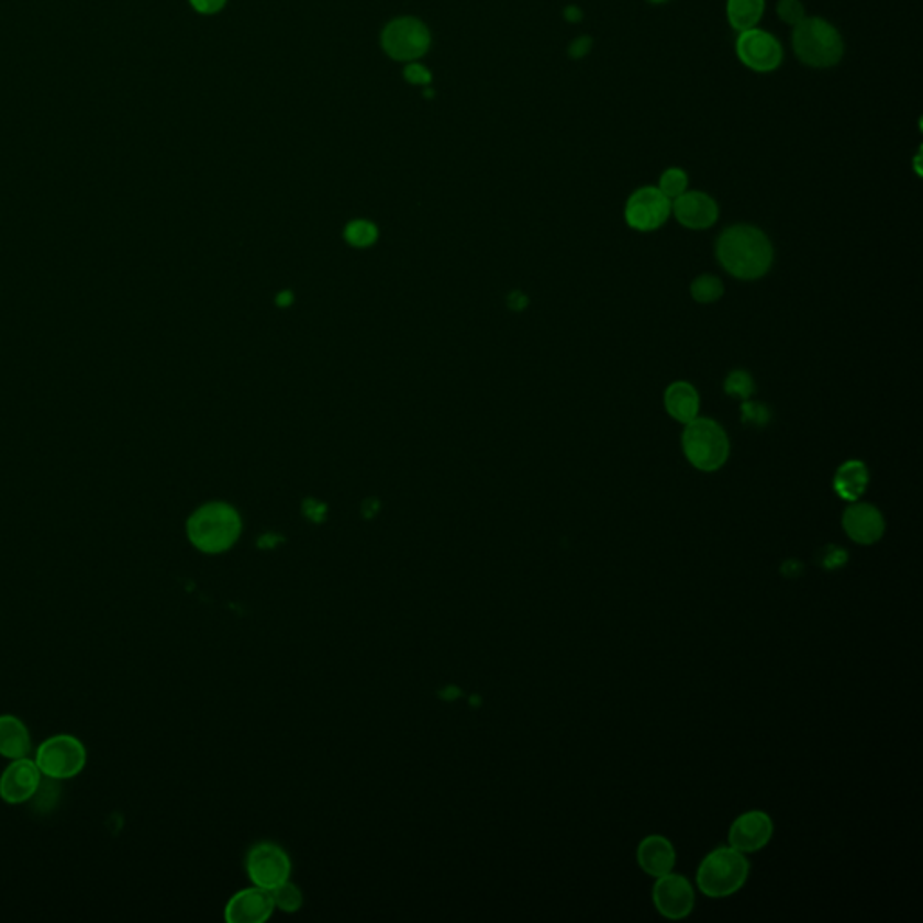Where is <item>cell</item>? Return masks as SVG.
I'll return each mask as SVG.
<instances>
[{
    "label": "cell",
    "mask_w": 923,
    "mask_h": 923,
    "mask_svg": "<svg viewBox=\"0 0 923 923\" xmlns=\"http://www.w3.org/2000/svg\"><path fill=\"white\" fill-rule=\"evenodd\" d=\"M716 256L729 275L739 280H758L772 267L774 247L759 227L738 224L720 235Z\"/></svg>",
    "instance_id": "6da1fadb"
},
{
    "label": "cell",
    "mask_w": 923,
    "mask_h": 923,
    "mask_svg": "<svg viewBox=\"0 0 923 923\" xmlns=\"http://www.w3.org/2000/svg\"><path fill=\"white\" fill-rule=\"evenodd\" d=\"M241 532V516L227 503L202 505L186 523V534L191 545L199 553L210 556L227 553L238 542Z\"/></svg>",
    "instance_id": "7a4b0ae2"
},
{
    "label": "cell",
    "mask_w": 923,
    "mask_h": 923,
    "mask_svg": "<svg viewBox=\"0 0 923 923\" xmlns=\"http://www.w3.org/2000/svg\"><path fill=\"white\" fill-rule=\"evenodd\" d=\"M792 47L799 60L813 69L837 66L846 49L841 31L823 16H807L799 22L792 31Z\"/></svg>",
    "instance_id": "3957f363"
},
{
    "label": "cell",
    "mask_w": 923,
    "mask_h": 923,
    "mask_svg": "<svg viewBox=\"0 0 923 923\" xmlns=\"http://www.w3.org/2000/svg\"><path fill=\"white\" fill-rule=\"evenodd\" d=\"M750 874L745 854L738 849L718 848L703 858L698 868V888L709 899H727L738 893Z\"/></svg>",
    "instance_id": "277c9868"
},
{
    "label": "cell",
    "mask_w": 923,
    "mask_h": 923,
    "mask_svg": "<svg viewBox=\"0 0 923 923\" xmlns=\"http://www.w3.org/2000/svg\"><path fill=\"white\" fill-rule=\"evenodd\" d=\"M686 458L703 472L722 469L731 453L727 433L711 419H692L682 435Z\"/></svg>",
    "instance_id": "5b68a950"
},
{
    "label": "cell",
    "mask_w": 923,
    "mask_h": 923,
    "mask_svg": "<svg viewBox=\"0 0 923 923\" xmlns=\"http://www.w3.org/2000/svg\"><path fill=\"white\" fill-rule=\"evenodd\" d=\"M35 763L44 778L53 781L73 779L86 768L87 748L76 736L56 734L38 747Z\"/></svg>",
    "instance_id": "8992f818"
},
{
    "label": "cell",
    "mask_w": 923,
    "mask_h": 923,
    "mask_svg": "<svg viewBox=\"0 0 923 923\" xmlns=\"http://www.w3.org/2000/svg\"><path fill=\"white\" fill-rule=\"evenodd\" d=\"M246 875L253 886L273 891L280 883L291 880V857L280 844L262 841L247 852Z\"/></svg>",
    "instance_id": "52a82bcc"
},
{
    "label": "cell",
    "mask_w": 923,
    "mask_h": 923,
    "mask_svg": "<svg viewBox=\"0 0 923 923\" xmlns=\"http://www.w3.org/2000/svg\"><path fill=\"white\" fill-rule=\"evenodd\" d=\"M430 31L412 16L396 19L385 27L381 36L382 49L393 60L413 62L430 49Z\"/></svg>",
    "instance_id": "ba28073f"
},
{
    "label": "cell",
    "mask_w": 923,
    "mask_h": 923,
    "mask_svg": "<svg viewBox=\"0 0 923 923\" xmlns=\"http://www.w3.org/2000/svg\"><path fill=\"white\" fill-rule=\"evenodd\" d=\"M736 55L743 66L759 75H767L783 64L785 51L781 42L772 33L761 27H753L738 33Z\"/></svg>",
    "instance_id": "9c48e42d"
},
{
    "label": "cell",
    "mask_w": 923,
    "mask_h": 923,
    "mask_svg": "<svg viewBox=\"0 0 923 923\" xmlns=\"http://www.w3.org/2000/svg\"><path fill=\"white\" fill-rule=\"evenodd\" d=\"M671 215V201L657 186H644L633 191L626 202L624 216L630 227L637 231H655Z\"/></svg>",
    "instance_id": "30bf717a"
},
{
    "label": "cell",
    "mask_w": 923,
    "mask_h": 923,
    "mask_svg": "<svg viewBox=\"0 0 923 923\" xmlns=\"http://www.w3.org/2000/svg\"><path fill=\"white\" fill-rule=\"evenodd\" d=\"M653 903L664 919L682 920L694 909V889L683 875L668 874L653 886Z\"/></svg>",
    "instance_id": "8fae6325"
},
{
    "label": "cell",
    "mask_w": 923,
    "mask_h": 923,
    "mask_svg": "<svg viewBox=\"0 0 923 923\" xmlns=\"http://www.w3.org/2000/svg\"><path fill=\"white\" fill-rule=\"evenodd\" d=\"M42 778L35 759H13L0 776V799L8 804L27 803L35 798Z\"/></svg>",
    "instance_id": "7c38bea8"
},
{
    "label": "cell",
    "mask_w": 923,
    "mask_h": 923,
    "mask_svg": "<svg viewBox=\"0 0 923 923\" xmlns=\"http://www.w3.org/2000/svg\"><path fill=\"white\" fill-rule=\"evenodd\" d=\"M271 891L253 886L236 891L224 908V919L230 923H264L275 914Z\"/></svg>",
    "instance_id": "4fadbf2b"
},
{
    "label": "cell",
    "mask_w": 923,
    "mask_h": 923,
    "mask_svg": "<svg viewBox=\"0 0 923 923\" xmlns=\"http://www.w3.org/2000/svg\"><path fill=\"white\" fill-rule=\"evenodd\" d=\"M774 835V823L770 815L759 810L743 813L729 830L731 848L742 854H756L765 848Z\"/></svg>",
    "instance_id": "5bb4252c"
},
{
    "label": "cell",
    "mask_w": 923,
    "mask_h": 923,
    "mask_svg": "<svg viewBox=\"0 0 923 923\" xmlns=\"http://www.w3.org/2000/svg\"><path fill=\"white\" fill-rule=\"evenodd\" d=\"M671 211L677 221L689 230H708L718 221L716 201L703 191H686L671 201Z\"/></svg>",
    "instance_id": "9a60e30c"
},
{
    "label": "cell",
    "mask_w": 923,
    "mask_h": 923,
    "mask_svg": "<svg viewBox=\"0 0 923 923\" xmlns=\"http://www.w3.org/2000/svg\"><path fill=\"white\" fill-rule=\"evenodd\" d=\"M843 527L858 545H874L886 531L882 512L869 503H854L844 511Z\"/></svg>",
    "instance_id": "2e32d148"
},
{
    "label": "cell",
    "mask_w": 923,
    "mask_h": 923,
    "mask_svg": "<svg viewBox=\"0 0 923 923\" xmlns=\"http://www.w3.org/2000/svg\"><path fill=\"white\" fill-rule=\"evenodd\" d=\"M637 860L644 874L658 878L671 874L677 864V852L668 838L663 835H649L638 844Z\"/></svg>",
    "instance_id": "e0dca14e"
},
{
    "label": "cell",
    "mask_w": 923,
    "mask_h": 923,
    "mask_svg": "<svg viewBox=\"0 0 923 923\" xmlns=\"http://www.w3.org/2000/svg\"><path fill=\"white\" fill-rule=\"evenodd\" d=\"M31 750L30 729L13 714L0 716V756L8 759L27 758Z\"/></svg>",
    "instance_id": "ac0fdd59"
},
{
    "label": "cell",
    "mask_w": 923,
    "mask_h": 923,
    "mask_svg": "<svg viewBox=\"0 0 923 923\" xmlns=\"http://www.w3.org/2000/svg\"><path fill=\"white\" fill-rule=\"evenodd\" d=\"M869 483L868 466L860 460L844 462L833 478V489L846 502H857Z\"/></svg>",
    "instance_id": "d6986e66"
},
{
    "label": "cell",
    "mask_w": 923,
    "mask_h": 923,
    "mask_svg": "<svg viewBox=\"0 0 923 923\" xmlns=\"http://www.w3.org/2000/svg\"><path fill=\"white\" fill-rule=\"evenodd\" d=\"M664 404L669 415L683 424L697 419L700 412V397H698L697 388L686 381L669 385L664 396Z\"/></svg>",
    "instance_id": "ffe728a7"
},
{
    "label": "cell",
    "mask_w": 923,
    "mask_h": 923,
    "mask_svg": "<svg viewBox=\"0 0 923 923\" xmlns=\"http://www.w3.org/2000/svg\"><path fill=\"white\" fill-rule=\"evenodd\" d=\"M765 0H727L725 13L727 21L734 31L753 30L758 27L759 21L765 15Z\"/></svg>",
    "instance_id": "44dd1931"
},
{
    "label": "cell",
    "mask_w": 923,
    "mask_h": 923,
    "mask_svg": "<svg viewBox=\"0 0 923 923\" xmlns=\"http://www.w3.org/2000/svg\"><path fill=\"white\" fill-rule=\"evenodd\" d=\"M271 897L275 909L281 911V913H298L303 905V893L292 880H287V882L280 883L278 888L273 889Z\"/></svg>",
    "instance_id": "7402d4cb"
},
{
    "label": "cell",
    "mask_w": 923,
    "mask_h": 923,
    "mask_svg": "<svg viewBox=\"0 0 923 923\" xmlns=\"http://www.w3.org/2000/svg\"><path fill=\"white\" fill-rule=\"evenodd\" d=\"M689 186V177L682 168H677V166H672V168H668V170L663 171V176H660V181H658V190L663 191L664 196L668 197L669 201H675L677 197L682 196L688 191Z\"/></svg>",
    "instance_id": "603a6c76"
},
{
    "label": "cell",
    "mask_w": 923,
    "mask_h": 923,
    "mask_svg": "<svg viewBox=\"0 0 923 923\" xmlns=\"http://www.w3.org/2000/svg\"><path fill=\"white\" fill-rule=\"evenodd\" d=\"M691 297L700 303H713L723 297V283L720 278L703 275L692 281Z\"/></svg>",
    "instance_id": "cb8c5ba5"
},
{
    "label": "cell",
    "mask_w": 923,
    "mask_h": 923,
    "mask_svg": "<svg viewBox=\"0 0 923 923\" xmlns=\"http://www.w3.org/2000/svg\"><path fill=\"white\" fill-rule=\"evenodd\" d=\"M725 392L729 396L738 397L743 401H748L756 392V385H754V379L747 371L734 370L725 379Z\"/></svg>",
    "instance_id": "d4e9b609"
},
{
    "label": "cell",
    "mask_w": 923,
    "mask_h": 923,
    "mask_svg": "<svg viewBox=\"0 0 923 923\" xmlns=\"http://www.w3.org/2000/svg\"><path fill=\"white\" fill-rule=\"evenodd\" d=\"M776 13L785 24L792 25V27H796L799 22H803L808 16L801 0H779L778 5H776Z\"/></svg>",
    "instance_id": "484cf974"
},
{
    "label": "cell",
    "mask_w": 923,
    "mask_h": 923,
    "mask_svg": "<svg viewBox=\"0 0 923 923\" xmlns=\"http://www.w3.org/2000/svg\"><path fill=\"white\" fill-rule=\"evenodd\" d=\"M376 227L368 224V222H354L346 230V238L356 244V246H367L374 238H376Z\"/></svg>",
    "instance_id": "4316f807"
},
{
    "label": "cell",
    "mask_w": 923,
    "mask_h": 923,
    "mask_svg": "<svg viewBox=\"0 0 923 923\" xmlns=\"http://www.w3.org/2000/svg\"><path fill=\"white\" fill-rule=\"evenodd\" d=\"M743 422L754 424V426H767L770 421V412L767 407H763L759 402L745 401L742 407Z\"/></svg>",
    "instance_id": "83f0119b"
},
{
    "label": "cell",
    "mask_w": 923,
    "mask_h": 923,
    "mask_svg": "<svg viewBox=\"0 0 923 923\" xmlns=\"http://www.w3.org/2000/svg\"><path fill=\"white\" fill-rule=\"evenodd\" d=\"M404 78H407L408 84H412V86L430 87V84H432V75H430V70H427L426 67L421 66V64H410V66L404 69Z\"/></svg>",
    "instance_id": "f1b7e54d"
},
{
    "label": "cell",
    "mask_w": 923,
    "mask_h": 923,
    "mask_svg": "<svg viewBox=\"0 0 923 923\" xmlns=\"http://www.w3.org/2000/svg\"><path fill=\"white\" fill-rule=\"evenodd\" d=\"M190 4L201 15H215L226 5V0H190Z\"/></svg>",
    "instance_id": "f546056e"
},
{
    "label": "cell",
    "mask_w": 923,
    "mask_h": 923,
    "mask_svg": "<svg viewBox=\"0 0 923 923\" xmlns=\"http://www.w3.org/2000/svg\"><path fill=\"white\" fill-rule=\"evenodd\" d=\"M593 41L590 36H579L568 47V55L572 56L574 60H581L592 49Z\"/></svg>",
    "instance_id": "4dcf8cb0"
},
{
    "label": "cell",
    "mask_w": 923,
    "mask_h": 923,
    "mask_svg": "<svg viewBox=\"0 0 923 923\" xmlns=\"http://www.w3.org/2000/svg\"><path fill=\"white\" fill-rule=\"evenodd\" d=\"M563 16H565L568 22H579L582 19L581 8H577V5H568L567 10L563 11Z\"/></svg>",
    "instance_id": "1f68e13d"
},
{
    "label": "cell",
    "mask_w": 923,
    "mask_h": 923,
    "mask_svg": "<svg viewBox=\"0 0 923 923\" xmlns=\"http://www.w3.org/2000/svg\"><path fill=\"white\" fill-rule=\"evenodd\" d=\"M647 2H652V4H666L669 0H647Z\"/></svg>",
    "instance_id": "d6a6232c"
}]
</instances>
